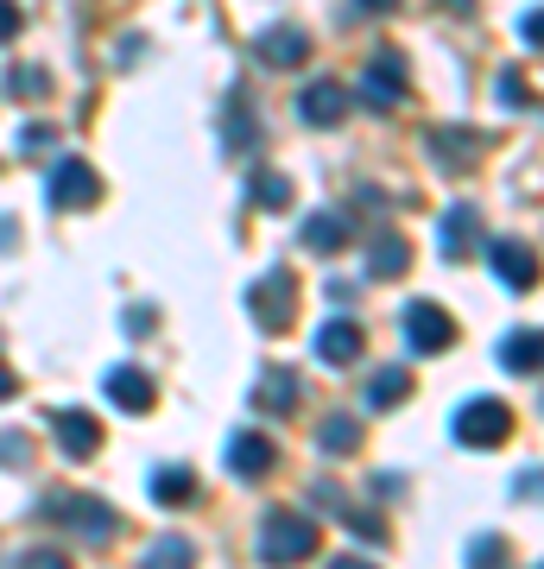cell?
Returning a JSON list of instances; mask_svg holds the SVG:
<instances>
[{
    "mask_svg": "<svg viewBox=\"0 0 544 569\" xmlns=\"http://www.w3.org/2000/svg\"><path fill=\"white\" fill-rule=\"evenodd\" d=\"M39 512L51 519V526L89 538V545H108V538L121 531V512L108 507V500H96V493H44Z\"/></svg>",
    "mask_w": 544,
    "mask_h": 569,
    "instance_id": "6da1fadb",
    "label": "cell"
},
{
    "mask_svg": "<svg viewBox=\"0 0 544 569\" xmlns=\"http://www.w3.org/2000/svg\"><path fill=\"white\" fill-rule=\"evenodd\" d=\"M317 557V526L304 512H266L260 519V563L266 569H298Z\"/></svg>",
    "mask_w": 544,
    "mask_h": 569,
    "instance_id": "7a4b0ae2",
    "label": "cell"
},
{
    "mask_svg": "<svg viewBox=\"0 0 544 569\" xmlns=\"http://www.w3.org/2000/svg\"><path fill=\"white\" fill-rule=\"evenodd\" d=\"M449 437L463 449H501L506 437H513V411H506L501 399H468V406L449 418Z\"/></svg>",
    "mask_w": 544,
    "mask_h": 569,
    "instance_id": "3957f363",
    "label": "cell"
},
{
    "mask_svg": "<svg viewBox=\"0 0 544 569\" xmlns=\"http://www.w3.org/2000/svg\"><path fill=\"white\" fill-rule=\"evenodd\" d=\"M247 317L266 329V336H279L291 317H298V279L291 272H266V279L247 284Z\"/></svg>",
    "mask_w": 544,
    "mask_h": 569,
    "instance_id": "277c9868",
    "label": "cell"
},
{
    "mask_svg": "<svg viewBox=\"0 0 544 569\" xmlns=\"http://www.w3.org/2000/svg\"><path fill=\"white\" fill-rule=\"evenodd\" d=\"M44 203L63 209V216H77V209H96V203H101V178H96V164L58 159V164H51V178H44Z\"/></svg>",
    "mask_w": 544,
    "mask_h": 569,
    "instance_id": "5b68a950",
    "label": "cell"
},
{
    "mask_svg": "<svg viewBox=\"0 0 544 569\" xmlns=\"http://www.w3.org/2000/svg\"><path fill=\"white\" fill-rule=\"evenodd\" d=\"M405 342H412V355H444L449 342H456V323H449V310L437 305H405Z\"/></svg>",
    "mask_w": 544,
    "mask_h": 569,
    "instance_id": "8992f818",
    "label": "cell"
},
{
    "mask_svg": "<svg viewBox=\"0 0 544 569\" xmlns=\"http://www.w3.org/2000/svg\"><path fill=\"white\" fill-rule=\"evenodd\" d=\"M362 348H367V336H362L355 317H329V323L310 336V355H317L323 367H355L362 361Z\"/></svg>",
    "mask_w": 544,
    "mask_h": 569,
    "instance_id": "52a82bcc",
    "label": "cell"
},
{
    "mask_svg": "<svg viewBox=\"0 0 544 569\" xmlns=\"http://www.w3.org/2000/svg\"><path fill=\"white\" fill-rule=\"evenodd\" d=\"M487 266H494V279H501L506 291H532V284H538V253L525 241H513V234L487 241Z\"/></svg>",
    "mask_w": 544,
    "mask_h": 569,
    "instance_id": "ba28073f",
    "label": "cell"
},
{
    "mask_svg": "<svg viewBox=\"0 0 544 569\" xmlns=\"http://www.w3.org/2000/svg\"><path fill=\"white\" fill-rule=\"evenodd\" d=\"M362 102L380 108V114L405 102V58H399V51H380V58L362 70Z\"/></svg>",
    "mask_w": 544,
    "mask_h": 569,
    "instance_id": "9c48e42d",
    "label": "cell"
},
{
    "mask_svg": "<svg viewBox=\"0 0 544 569\" xmlns=\"http://www.w3.org/2000/svg\"><path fill=\"white\" fill-rule=\"evenodd\" d=\"M482 133H475V127H431V140H424V152H431V159L444 164V171H468V164L482 159Z\"/></svg>",
    "mask_w": 544,
    "mask_h": 569,
    "instance_id": "30bf717a",
    "label": "cell"
},
{
    "mask_svg": "<svg viewBox=\"0 0 544 569\" xmlns=\"http://www.w3.org/2000/svg\"><path fill=\"white\" fill-rule=\"evenodd\" d=\"M273 462H279V443H273L266 430H235V443H228V468H235L241 481L273 475Z\"/></svg>",
    "mask_w": 544,
    "mask_h": 569,
    "instance_id": "8fae6325",
    "label": "cell"
},
{
    "mask_svg": "<svg viewBox=\"0 0 544 569\" xmlns=\"http://www.w3.org/2000/svg\"><path fill=\"white\" fill-rule=\"evenodd\" d=\"M254 51H260V63H266V70H298V63L310 58V39H304L298 26H266Z\"/></svg>",
    "mask_w": 544,
    "mask_h": 569,
    "instance_id": "7c38bea8",
    "label": "cell"
},
{
    "mask_svg": "<svg viewBox=\"0 0 544 569\" xmlns=\"http://www.w3.org/2000/svg\"><path fill=\"white\" fill-rule=\"evenodd\" d=\"M51 430H58V449L70 456V462H89V456L101 449V425L89 418V411H58Z\"/></svg>",
    "mask_w": 544,
    "mask_h": 569,
    "instance_id": "4fadbf2b",
    "label": "cell"
},
{
    "mask_svg": "<svg viewBox=\"0 0 544 569\" xmlns=\"http://www.w3.org/2000/svg\"><path fill=\"white\" fill-rule=\"evenodd\" d=\"M298 114H304L310 127H336V121L348 114V89H343V82H304Z\"/></svg>",
    "mask_w": 544,
    "mask_h": 569,
    "instance_id": "5bb4252c",
    "label": "cell"
},
{
    "mask_svg": "<svg viewBox=\"0 0 544 569\" xmlns=\"http://www.w3.org/2000/svg\"><path fill=\"white\" fill-rule=\"evenodd\" d=\"M101 392H108V406L133 411V418H140V411H152V399H159V392H152V380H146L140 367H115V373L101 380Z\"/></svg>",
    "mask_w": 544,
    "mask_h": 569,
    "instance_id": "9a60e30c",
    "label": "cell"
},
{
    "mask_svg": "<svg viewBox=\"0 0 544 569\" xmlns=\"http://www.w3.org/2000/svg\"><path fill=\"white\" fill-rule=\"evenodd\" d=\"M437 234H444V260H468V253H475V241H482V209L456 203L444 216V228H437Z\"/></svg>",
    "mask_w": 544,
    "mask_h": 569,
    "instance_id": "2e32d148",
    "label": "cell"
},
{
    "mask_svg": "<svg viewBox=\"0 0 544 569\" xmlns=\"http://www.w3.org/2000/svg\"><path fill=\"white\" fill-rule=\"evenodd\" d=\"M501 367L506 373H544V329H513V336H501Z\"/></svg>",
    "mask_w": 544,
    "mask_h": 569,
    "instance_id": "e0dca14e",
    "label": "cell"
},
{
    "mask_svg": "<svg viewBox=\"0 0 544 569\" xmlns=\"http://www.w3.org/2000/svg\"><path fill=\"white\" fill-rule=\"evenodd\" d=\"M304 247H310V253H343L348 247V216H336V209L310 216V222H304Z\"/></svg>",
    "mask_w": 544,
    "mask_h": 569,
    "instance_id": "ac0fdd59",
    "label": "cell"
},
{
    "mask_svg": "<svg viewBox=\"0 0 544 569\" xmlns=\"http://www.w3.org/2000/svg\"><path fill=\"white\" fill-rule=\"evenodd\" d=\"M412 399V373L405 367H380L374 380H367V406L374 411H393V406H405Z\"/></svg>",
    "mask_w": 544,
    "mask_h": 569,
    "instance_id": "d6986e66",
    "label": "cell"
},
{
    "mask_svg": "<svg viewBox=\"0 0 544 569\" xmlns=\"http://www.w3.org/2000/svg\"><path fill=\"white\" fill-rule=\"evenodd\" d=\"M405 266H412V247H405L399 234H380V241L367 247V272H374V279H399Z\"/></svg>",
    "mask_w": 544,
    "mask_h": 569,
    "instance_id": "ffe728a7",
    "label": "cell"
},
{
    "mask_svg": "<svg viewBox=\"0 0 544 569\" xmlns=\"http://www.w3.org/2000/svg\"><path fill=\"white\" fill-rule=\"evenodd\" d=\"M152 500H159V507H190V500H197V475H190V468H159V475H152Z\"/></svg>",
    "mask_w": 544,
    "mask_h": 569,
    "instance_id": "44dd1931",
    "label": "cell"
},
{
    "mask_svg": "<svg viewBox=\"0 0 544 569\" xmlns=\"http://www.w3.org/2000/svg\"><path fill=\"white\" fill-rule=\"evenodd\" d=\"M254 146H260V121H254V108L235 96V102H228V152H254Z\"/></svg>",
    "mask_w": 544,
    "mask_h": 569,
    "instance_id": "7402d4cb",
    "label": "cell"
},
{
    "mask_svg": "<svg viewBox=\"0 0 544 569\" xmlns=\"http://www.w3.org/2000/svg\"><path fill=\"white\" fill-rule=\"evenodd\" d=\"M140 569H197V550L184 545V538H159V545H146Z\"/></svg>",
    "mask_w": 544,
    "mask_h": 569,
    "instance_id": "603a6c76",
    "label": "cell"
},
{
    "mask_svg": "<svg viewBox=\"0 0 544 569\" xmlns=\"http://www.w3.org/2000/svg\"><path fill=\"white\" fill-rule=\"evenodd\" d=\"M254 406L260 411H291L298 406V380H291V373H266L260 387H254Z\"/></svg>",
    "mask_w": 544,
    "mask_h": 569,
    "instance_id": "cb8c5ba5",
    "label": "cell"
},
{
    "mask_svg": "<svg viewBox=\"0 0 544 569\" xmlns=\"http://www.w3.org/2000/svg\"><path fill=\"white\" fill-rule=\"evenodd\" d=\"M7 96L13 102H39V96H51V77H44L39 63H13L7 70Z\"/></svg>",
    "mask_w": 544,
    "mask_h": 569,
    "instance_id": "d4e9b609",
    "label": "cell"
},
{
    "mask_svg": "<svg viewBox=\"0 0 544 569\" xmlns=\"http://www.w3.org/2000/svg\"><path fill=\"white\" fill-rule=\"evenodd\" d=\"M317 449H323V456H355V449H362V430H355V418H323Z\"/></svg>",
    "mask_w": 544,
    "mask_h": 569,
    "instance_id": "484cf974",
    "label": "cell"
},
{
    "mask_svg": "<svg viewBox=\"0 0 544 569\" xmlns=\"http://www.w3.org/2000/svg\"><path fill=\"white\" fill-rule=\"evenodd\" d=\"M247 197H254V209H285L291 203V178H279V171H254Z\"/></svg>",
    "mask_w": 544,
    "mask_h": 569,
    "instance_id": "4316f807",
    "label": "cell"
},
{
    "mask_svg": "<svg viewBox=\"0 0 544 569\" xmlns=\"http://www.w3.org/2000/svg\"><path fill=\"white\" fill-rule=\"evenodd\" d=\"M501 563H506V545L494 531H487L482 545H468V569H501Z\"/></svg>",
    "mask_w": 544,
    "mask_h": 569,
    "instance_id": "83f0119b",
    "label": "cell"
},
{
    "mask_svg": "<svg viewBox=\"0 0 544 569\" xmlns=\"http://www.w3.org/2000/svg\"><path fill=\"white\" fill-rule=\"evenodd\" d=\"M13 569H70V557H63V550H51V545H32Z\"/></svg>",
    "mask_w": 544,
    "mask_h": 569,
    "instance_id": "f1b7e54d",
    "label": "cell"
},
{
    "mask_svg": "<svg viewBox=\"0 0 544 569\" xmlns=\"http://www.w3.org/2000/svg\"><path fill=\"white\" fill-rule=\"evenodd\" d=\"M501 102L506 108H532V89H525L520 70H501Z\"/></svg>",
    "mask_w": 544,
    "mask_h": 569,
    "instance_id": "f546056e",
    "label": "cell"
},
{
    "mask_svg": "<svg viewBox=\"0 0 544 569\" xmlns=\"http://www.w3.org/2000/svg\"><path fill=\"white\" fill-rule=\"evenodd\" d=\"M51 140H58V127H44V121L20 127V152H51Z\"/></svg>",
    "mask_w": 544,
    "mask_h": 569,
    "instance_id": "4dcf8cb0",
    "label": "cell"
},
{
    "mask_svg": "<svg viewBox=\"0 0 544 569\" xmlns=\"http://www.w3.org/2000/svg\"><path fill=\"white\" fill-rule=\"evenodd\" d=\"M20 26H26L20 0H0V44H13V39H20Z\"/></svg>",
    "mask_w": 544,
    "mask_h": 569,
    "instance_id": "1f68e13d",
    "label": "cell"
},
{
    "mask_svg": "<svg viewBox=\"0 0 544 569\" xmlns=\"http://www.w3.org/2000/svg\"><path fill=\"white\" fill-rule=\"evenodd\" d=\"M26 462V437L20 430H0V468H20Z\"/></svg>",
    "mask_w": 544,
    "mask_h": 569,
    "instance_id": "d6a6232c",
    "label": "cell"
},
{
    "mask_svg": "<svg viewBox=\"0 0 544 569\" xmlns=\"http://www.w3.org/2000/svg\"><path fill=\"white\" fill-rule=\"evenodd\" d=\"M520 39H525V44H538V51H544V7H532V13L520 20Z\"/></svg>",
    "mask_w": 544,
    "mask_h": 569,
    "instance_id": "836d02e7",
    "label": "cell"
},
{
    "mask_svg": "<svg viewBox=\"0 0 544 569\" xmlns=\"http://www.w3.org/2000/svg\"><path fill=\"white\" fill-rule=\"evenodd\" d=\"M532 493H544V468H525L520 475V500H532Z\"/></svg>",
    "mask_w": 544,
    "mask_h": 569,
    "instance_id": "e575fe53",
    "label": "cell"
},
{
    "mask_svg": "<svg viewBox=\"0 0 544 569\" xmlns=\"http://www.w3.org/2000/svg\"><path fill=\"white\" fill-rule=\"evenodd\" d=\"M13 392H20V380H13V367L0 361V406H7V399H13Z\"/></svg>",
    "mask_w": 544,
    "mask_h": 569,
    "instance_id": "d590c367",
    "label": "cell"
},
{
    "mask_svg": "<svg viewBox=\"0 0 544 569\" xmlns=\"http://www.w3.org/2000/svg\"><path fill=\"white\" fill-rule=\"evenodd\" d=\"M355 7H362V13H393L399 0H355Z\"/></svg>",
    "mask_w": 544,
    "mask_h": 569,
    "instance_id": "8d00e7d4",
    "label": "cell"
},
{
    "mask_svg": "<svg viewBox=\"0 0 544 569\" xmlns=\"http://www.w3.org/2000/svg\"><path fill=\"white\" fill-rule=\"evenodd\" d=\"M329 569H374V563H367V557H336Z\"/></svg>",
    "mask_w": 544,
    "mask_h": 569,
    "instance_id": "74e56055",
    "label": "cell"
},
{
    "mask_svg": "<svg viewBox=\"0 0 544 569\" xmlns=\"http://www.w3.org/2000/svg\"><path fill=\"white\" fill-rule=\"evenodd\" d=\"M7 247H13V222H7V216H0V253H7Z\"/></svg>",
    "mask_w": 544,
    "mask_h": 569,
    "instance_id": "f35d334b",
    "label": "cell"
},
{
    "mask_svg": "<svg viewBox=\"0 0 544 569\" xmlns=\"http://www.w3.org/2000/svg\"><path fill=\"white\" fill-rule=\"evenodd\" d=\"M538 569H544V563H538Z\"/></svg>",
    "mask_w": 544,
    "mask_h": 569,
    "instance_id": "ab89813d",
    "label": "cell"
}]
</instances>
